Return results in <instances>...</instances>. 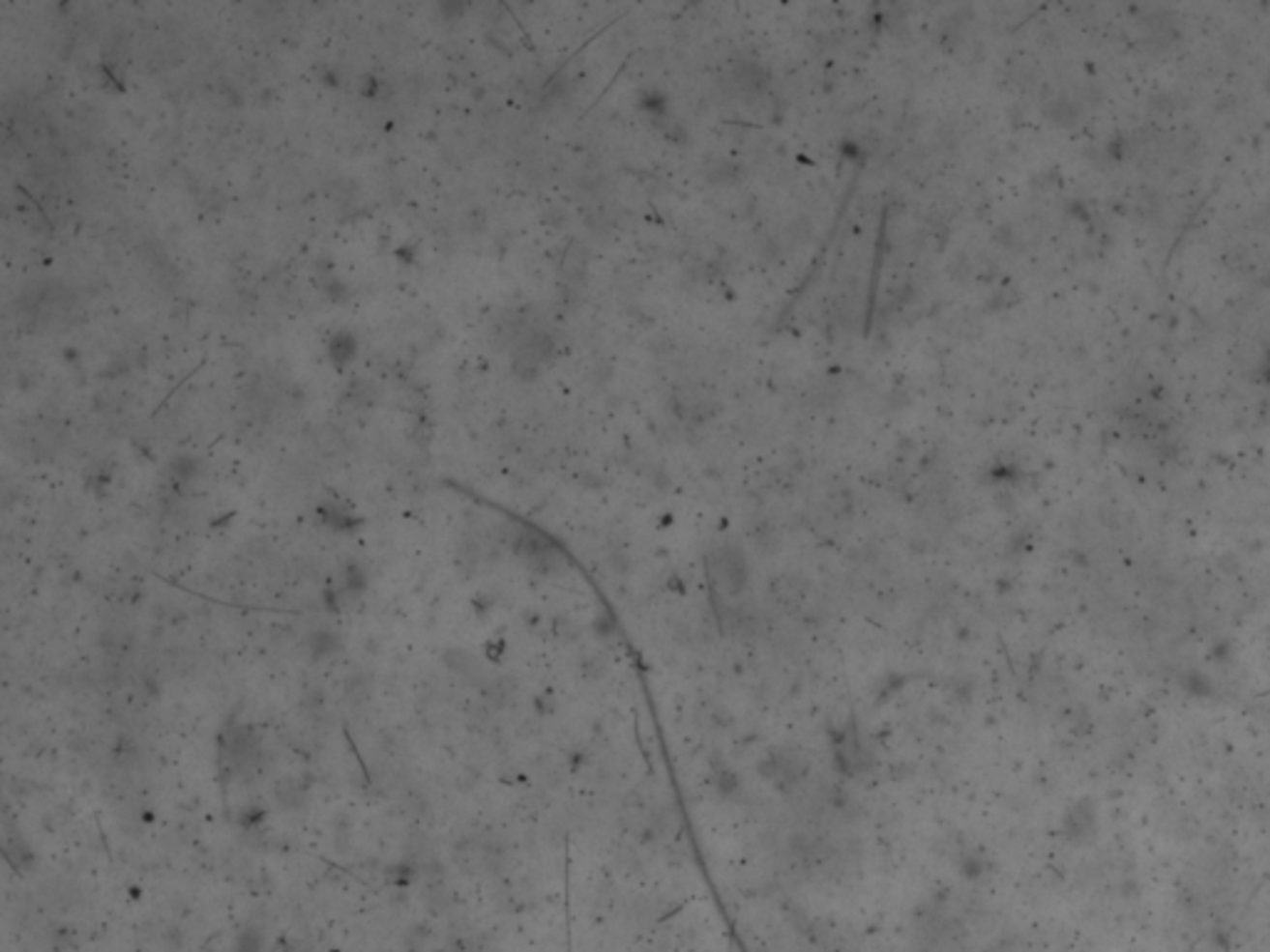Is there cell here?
<instances>
[{
    "label": "cell",
    "instance_id": "1",
    "mask_svg": "<svg viewBox=\"0 0 1270 952\" xmlns=\"http://www.w3.org/2000/svg\"><path fill=\"white\" fill-rule=\"evenodd\" d=\"M710 581L720 593L740 595L747 581V565L742 556L724 546L710 554Z\"/></svg>",
    "mask_w": 1270,
    "mask_h": 952
}]
</instances>
